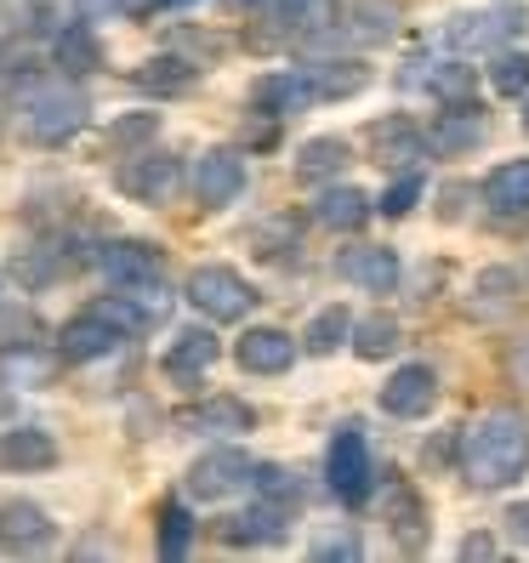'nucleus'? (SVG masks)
<instances>
[{
	"label": "nucleus",
	"instance_id": "5701e85b",
	"mask_svg": "<svg viewBox=\"0 0 529 563\" xmlns=\"http://www.w3.org/2000/svg\"><path fill=\"white\" fill-rule=\"evenodd\" d=\"M513 29H518L513 12H455V18L444 23V41H450L455 52H484V46H495V41H507Z\"/></svg>",
	"mask_w": 529,
	"mask_h": 563
},
{
	"label": "nucleus",
	"instance_id": "a878e982",
	"mask_svg": "<svg viewBox=\"0 0 529 563\" xmlns=\"http://www.w3.org/2000/svg\"><path fill=\"white\" fill-rule=\"evenodd\" d=\"M52 63H57L63 75H91V69H103V46H97L91 23H63L57 41H52Z\"/></svg>",
	"mask_w": 529,
	"mask_h": 563
},
{
	"label": "nucleus",
	"instance_id": "37998d69",
	"mask_svg": "<svg viewBox=\"0 0 529 563\" xmlns=\"http://www.w3.org/2000/svg\"><path fill=\"white\" fill-rule=\"evenodd\" d=\"M461 558H473V563L478 558H495V541L489 536H467V541H461Z\"/></svg>",
	"mask_w": 529,
	"mask_h": 563
},
{
	"label": "nucleus",
	"instance_id": "2f4dec72",
	"mask_svg": "<svg viewBox=\"0 0 529 563\" xmlns=\"http://www.w3.org/2000/svg\"><path fill=\"white\" fill-rule=\"evenodd\" d=\"M188 541H194V518L183 501H165L159 507V558H188Z\"/></svg>",
	"mask_w": 529,
	"mask_h": 563
},
{
	"label": "nucleus",
	"instance_id": "9b49d317",
	"mask_svg": "<svg viewBox=\"0 0 529 563\" xmlns=\"http://www.w3.org/2000/svg\"><path fill=\"white\" fill-rule=\"evenodd\" d=\"M120 342H125L120 330L97 313V308H86V313H75L69 324L57 330V358H63V364H91V358H109Z\"/></svg>",
	"mask_w": 529,
	"mask_h": 563
},
{
	"label": "nucleus",
	"instance_id": "e433bc0d",
	"mask_svg": "<svg viewBox=\"0 0 529 563\" xmlns=\"http://www.w3.org/2000/svg\"><path fill=\"white\" fill-rule=\"evenodd\" d=\"M313 558L319 563H353V558H365V541H359L353 529L342 523V529H330V536L313 541Z\"/></svg>",
	"mask_w": 529,
	"mask_h": 563
},
{
	"label": "nucleus",
	"instance_id": "49530a36",
	"mask_svg": "<svg viewBox=\"0 0 529 563\" xmlns=\"http://www.w3.org/2000/svg\"><path fill=\"white\" fill-rule=\"evenodd\" d=\"M524 131H529V103H524Z\"/></svg>",
	"mask_w": 529,
	"mask_h": 563
},
{
	"label": "nucleus",
	"instance_id": "f704fd0d",
	"mask_svg": "<svg viewBox=\"0 0 529 563\" xmlns=\"http://www.w3.org/2000/svg\"><path fill=\"white\" fill-rule=\"evenodd\" d=\"M330 18H337V0H279V23L302 29V35H313V29H324Z\"/></svg>",
	"mask_w": 529,
	"mask_h": 563
},
{
	"label": "nucleus",
	"instance_id": "bb28decb",
	"mask_svg": "<svg viewBox=\"0 0 529 563\" xmlns=\"http://www.w3.org/2000/svg\"><path fill=\"white\" fill-rule=\"evenodd\" d=\"M194 80H200V69L183 63V57H148V63L131 69V86L154 91V97H183V91H194Z\"/></svg>",
	"mask_w": 529,
	"mask_h": 563
},
{
	"label": "nucleus",
	"instance_id": "72a5a7b5",
	"mask_svg": "<svg viewBox=\"0 0 529 563\" xmlns=\"http://www.w3.org/2000/svg\"><path fill=\"white\" fill-rule=\"evenodd\" d=\"M489 86L502 97H529V52H502L489 63Z\"/></svg>",
	"mask_w": 529,
	"mask_h": 563
},
{
	"label": "nucleus",
	"instance_id": "58836bf2",
	"mask_svg": "<svg viewBox=\"0 0 529 563\" xmlns=\"http://www.w3.org/2000/svg\"><path fill=\"white\" fill-rule=\"evenodd\" d=\"M154 131H159V114H125L109 125V143L114 148H131V143H154Z\"/></svg>",
	"mask_w": 529,
	"mask_h": 563
},
{
	"label": "nucleus",
	"instance_id": "7c9ffc66",
	"mask_svg": "<svg viewBox=\"0 0 529 563\" xmlns=\"http://www.w3.org/2000/svg\"><path fill=\"white\" fill-rule=\"evenodd\" d=\"M353 347L359 358H387L393 347H399V324H393L387 313H371V319H353Z\"/></svg>",
	"mask_w": 529,
	"mask_h": 563
},
{
	"label": "nucleus",
	"instance_id": "1a4fd4ad",
	"mask_svg": "<svg viewBox=\"0 0 529 563\" xmlns=\"http://www.w3.org/2000/svg\"><path fill=\"white\" fill-rule=\"evenodd\" d=\"M245 194V159L234 148H206L194 159V200L206 211H222Z\"/></svg>",
	"mask_w": 529,
	"mask_h": 563
},
{
	"label": "nucleus",
	"instance_id": "9d476101",
	"mask_svg": "<svg viewBox=\"0 0 529 563\" xmlns=\"http://www.w3.org/2000/svg\"><path fill=\"white\" fill-rule=\"evenodd\" d=\"M217 336L206 324H188V330H177L172 342H165V358H159V371L172 376L177 387H200L206 376H211V364H217Z\"/></svg>",
	"mask_w": 529,
	"mask_h": 563
},
{
	"label": "nucleus",
	"instance_id": "79ce46f5",
	"mask_svg": "<svg viewBox=\"0 0 529 563\" xmlns=\"http://www.w3.org/2000/svg\"><path fill=\"white\" fill-rule=\"evenodd\" d=\"M507 529H513V541H524V547H529V501H518V507L507 512Z\"/></svg>",
	"mask_w": 529,
	"mask_h": 563
},
{
	"label": "nucleus",
	"instance_id": "423d86ee",
	"mask_svg": "<svg viewBox=\"0 0 529 563\" xmlns=\"http://www.w3.org/2000/svg\"><path fill=\"white\" fill-rule=\"evenodd\" d=\"M251 478H256V461L234 444H217V450H206L200 461H194L183 484H188L194 501H228V495H240Z\"/></svg>",
	"mask_w": 529,
	"mask_h": 563
},
{
	"label": "nucleus",
	"instance_id": "7ed1b4c3",
	"mask_svg": "<svg viewBox=\"0 0 529 563\" xmlns=\"http://www.w3.org/2000/svg\"><path fill=\"white\" fill-rule=\"evenodd\" d=\"M91 120V97L69 80H57V86H41L35 97H29V109H23V125H29V137L46 143V148H63L69 137H80Z\"/></svg>",
	"mask_w": 529,
	"mask_h": 563
},
{
	"label": "nucleus",
	"instance_id": "cd10ccee",
	"mask_svg": "<svg viewBox=\"0 0 529 563\" xmlns=\"http://www.w3.org/2000/svg\"><path fill=\"white\" fill-rule=\"evenodd\" d=\"M348 172V143L342 137H308L296 148V177L302 183H330Z\"/></svg>",
	"mask_w": 529,
	"mask_h": 563
},
{
	"label": "nucleus",
	"instance_id": "aec40b11",
	"mask_svg": "<svg viewBox=\"0 0 529 563\" xmlns=\"http://www.w3.org/2000/svg\"><path fill=\"white\" fill-rule=\"evenodd\" d=\"M0 467L7 473H46V467H57V439L46 427H7L0 433Z\"/></svg>",
	"mask_w": 529,
	"mask_h": 563
},
{
	"label": "nucleus",
	"instance_id": "f03ea898",
	"mask_svg": "<svg viewBox=\"0 0 529 563\" xmlns=\"http://www.w3.org/2000/svg\"><path fill=\"white\" fill-rule=\"evenodd\" d=\"M97 268H103V279L114 290L137 296V302L165 313V256H159V245H148V240H109V245H97Z\"/></svg>",
	"mask_w": 529,
	"mask_h": 563
},
{
	"label": "nucleus",
	"instance_id": "f257e3e1",
	"mask_svg": "<svg viewBox=\"0 0 529 563\" xmlns=\"http://www.w3.org/2000/svg\"><path fill=\"white\" fill-rule=\"evenodd\" d=\"M529 473V416L489 410L461 433V478L473 489H507Z\"/></svg>",
	"mask_w": 529,
	"mask_h": 563
},
{
	"label": "nucleus",
	"instance_id": "a18cd8bd",
	"mask_svg": "<svg viewBox=\"0 0 529 563\" xmlns=\"http://www.w3.org/2000/svg\"><path fill=\"white\" fill-rule=\"evenodd\" d=\"M165 7H194V0H165Z\"/></svg>",
	"mask_w": 529,
	"mask_h": 563
},
{
	"label": "nucleus",
	"instance_id": "6ab92c4d",
	"mask_svg": "<svg viewBox=\"0 0 529 563\" xmlns=\"http://www.w3.org/2000/svg\"><path fill=\"white\" fill-rule=\"evenodd\" d=\"M337 274H342L348 285H359V290L382 296V290L399 285V256H393L387 245H348V251L337 256Z\"/></svg>",
	"mask_w": 529,
	"mask_h": 563
},
{
	"label": "nucleus",
	"instance_id": "b1692460",
	"mask_svg": "<svg viewBox=\"0 0 529 563\" xmlns=\"http://www.w3.org/2000/svg\"><path fill=\"white\" fill-rule=\"evenodd\" d=\"M484 206L495 217H524L529 211V159H507L484 177Z\"/></svg>",
	"mask_w": 529,
	"mask_h": 563
},
{
	"label": "nucleus",
	"instance_id": "4be33fe9",
	"mask_svg": "<svg viewBox=\"0 0 529 563\" xmlns=\"http://www.w3.org/2000/svg\"><path fill=\"white\" fill-rule=\"evenodd\" d=\"M313 222L337 228V234H359V228L371 222V194L353 188V183H330L313 200Z\"/></svg>",
	"mask_w": 529,
	"mask_h": 563
},
{
	"label": "nucleus",
	"instance_id": "c03bdc74",
	"mask_svg": "<svg viewBox=\"0 0 529 563\" xmlns=\"http://www.w3.org/2000/svg\"><path fill=\"white\" fill-rule=\"evenodd\" d=\"M518 371H524V376H529V353H518Z\"/></svg>",
	"mask_w": 529,
	"mask_h": 563
},
{
	"label": "nucleus",
	"instance_id": "412c9836",
	"mask_svg": "<svg viewBox=\"0 0 529 563\" xmlns=\"http://www.w3.org/2000/svg\"><path fill=\"white\" fill-rule=\"evenodd\" d=\"M302 75L313 86L319 103H342V97H359L371 86V63H348V57H324V63H302Z\"/></svg>",
	"mask_w": 529,
	"mask_h": 563
},
{
	"label": "nucleus",
	"instance_id": "39448f33",
	"mask_svg": "<svg viewBox=\"0 0 529 563\" xmlns=\"http://www.w3.org/2000/svg\"><path fill=\"white\" fill-rule=\"evenodd\" d=\"M183 296H188V302L200 308L211 324H234V319H245L251 302H256V290L245 285V274H234L228 262H206V268H194L188 285H183Z\"/></svg>",
	"mask_w": 529,
	"mask_h": 563
},
{
	"label": "nucleus",
	"instance_id": "4c0bfd02",
	"mask_svg": "<svg viewBox=\"0 0 529 563\" xmlns=\"http://www.w3.org/2000/svg\"><path fill=\"white\" fill-rule=\"evenodd\" d=\"M427 86H433V91L444 97V103H467V97H473V75L461 69V63H439V69H433V80H427Z\"/></svg>",
	"mask_w": 529,
	"mask_h": 563
},
{
	"label": "nucleus",
	"instance_id": "4468645a",
	"mask_svg": "<svg viewBox=\"0 0 529 563\" xmlns=\"http://www.w3.org/2000/svg\"><path fill=\"white\" fill-rule=\"evenodd\" d=\"M177 427L183 433H251L256 410L245 399H234V393H211V399H200V405H183Z\"/></svg>",
	"mask_w": 529,
	"mask_h": 563
},
{
	"label": "nucleus",
	"instance_id": "dca6fc26",
	"mask_svg": "<svg viewBox=\"0 0 529 563\" xmlns=\"http://www.w3.org/2000/svg\"><path fill=\"white\" fill-rule=\"evenodd\" d=\"M57 541V523L35 501H7L0 507V547L7 552H46Z\"/></svg>",
	"mask_w": 529,
	"mask_h": 563
},
{
	"label": "nucleus",
	"instance_id": "473e14b6",
	"mask_svg": "<svg viewBox=\"0 0 529 563\" xmlns=\"http://www.w3.org/2000/svg\"><path fill=\"white\" fill-rule=\"evenodd\" d=\"M251 489L256 495H268V501H279V507H302V484H296V473H285V467H274V461H256V478H251Z\"/></svg>",
	"mask_w": 529,
	"mask_h": 563
},
{
	"label": "nucleus",
	"instance_id": "a19ab883",
	"mask_svg": "<svg viewBox=\"0 0 529 563\" xmlns=\"http://www.w3.org/2000/svg\"><path fill=\"white\" fill-rule=\"evenodd\" d=\"M290 234H296V228H290V222H268V228H262V234H256V245H274L268 256H279V251L290 245Z\"/></svg>",
	"mask_w": 529,
	"mask_h": 563
},
{
	"label": "nucleus",
	"instance_id": "c85d7f7f",
	"mask_svg": "<svg viewBox=\"0 0 529 563\" xmlns=\"http://www.w3.org/2000/svg\"><path fill=\"white\" fill-rule=\"evenodd\" d=\"M348 35H359V41H393V35H399V7H387V0H353V7H348Z\"/></svg>",
	"mask_w": 529,
	"mask_h": 563
},
{
	"label": "nucleus",
	"instance_id": "ddd939ff",
	"mask_svg": "<svg viewBox=\"0 0 529 563\" xmlns=\"http://www.w3.org/2000/svg\"><path fill=\"white\" fill-rule=\"evenodd\" d=\"M234 358H240V371H251V376H285L296 364V336L279 330V324H256V330H245V336L234 342Z\"/></svg>",
	"mask_w": 529,
	"mask_h": 563
},
{
	"label": "nucleus",
	"instance_id": "0eeeda50",
	"mask_svg": "<svg viewBox=\"0 0 529 563\" xmlns=\"http://www.w3.org/2000/svg\"><path fill=\"white\" fill-rule=\"evenodd\" d=\"M177 183H183L177 154H159V148H148V154L120 165V194H125V200H137V206H172Z\"/></svg>",
	"mask_w": 529,
	"mask_h": 563
},
{
	"label": "nucleus",
	"instance_id": "c756f323",
	"mask_svg": "<svg viewBox=\"0 0 529 563\" xmlns=\"http://www.w3.org/2000/svg\"><path fill=\"white\" fill-rule=\"evenodd\" d=\"M353 336V319H348V308H319L313 319H308V330H302V347L313 353V358H330L342 342Z\"/></svg>",
	"mask_w": 529,
	"mask_h": 563
},
{
	"label": "nucleus",
	"instance_id": "2eb2a0df",
	"mask_svg": "<svg viewBox=\"0 0 529 563\" xmlns=\"http://www.w3.org/2000/svg\"><path fill=\"white\" fill-rule=\"evenodd\" d=\"M484 137H489V114H484V109H473V103H450V109L433 120V131H427V143H433L444 159L484 148Z\"/></svg>",
	"mask_w": 529,
	"mask_h": 563
},
{
	"label": "nucleus",
	"instance_id": "ea45409f",
	"mask_svg": "<svg viewBox=\"0 0 529 563\" xmlns=\"http://www.w3.org/2000/svg\"><path fill=\"white\" fill-rule=\"evenodd\" d=\"M7 382H52V358L41 353H7Z\"/></svg>",
	"mask_w": 529,
	"mask_h": 563
},
{
	"label": "nucleus",
	"instance_id": "f8f14e48",
	"mask_svg": "<svg viewBox=\"0 0 529 563\" xmlns=\"http://www.w3.org/2000/svg\"><path fill=\"white\" fill-rule=\"evenodd\" d=\"M433 405H439V376L427 371V364H399L382 387V410L399 416V421H421Z\"/></svg>",
	"mask_w": 529,
	"mask_h": 563
},
{
	"label": "nucleus",
	"instance_id": "a211bd4d",
	"mask_svg": "<svg viewBox=\"0 0 529 563\" xmlns=\"http://www.w3.org/2000/svg\"><path fill=\"white\" fill-rule=\"evenodd\" d=\"M308 103H319L313 86L302 69H274V75H262L251 86V109H262L268 120H285V114H302Z\"/></svg>",
	"mask_w": 529,
	"mask_h": 563
},
{
	"label": "nucleus",
	"instance_id": "393cba45",
	"mask_svg": "<svg viewBox=\"0 0 529 563\" xmlns=\"http://www.w3.org/2000/svg\"><path fill=\"white\" fill-rule=\"evenodd\" d=\"M387 523H393V536H399L405 552H421L427 547V507H421V495L405 478L387 484Z\"/></svg>",
	"mask_w": 529,
	"mask_h": 563
},
{
	"label": "nucleus",
	"instance_id": "20e7f679",
	"mask_svg": "<svg viewBox=\"0 0 529 563\" xmlns=\"http://www.w3.org/2000/svg\"><path fill=\"white\" fill-rule=\"evenodd\" d=\"M324 478H330V495H337V501H348V507L371 501L376 467H371V444H365V427L359 421L337 427V439H330V450H324Z\"/></svg>",
	"mask_w": 529,
	"mask_h": 563
},
{
	"label": "nucleus",
	"instance_id": "6e6552de",
	"mask_svg": "<svg viewBox=\"0 0 529 563\" xmlns=\"http://www.w3.org/2000/svg\"><path fill=\"white\" fill-rule=\"evenodd\" d=\"M290 518H296L290 507L268 501V495H256L245 512H228V518L217 523V536H222L228 547H279V541L290 536Z\"/></svg>",
	"mask_w": 529,
	"mask_h": 563
},
{
	"label": "nucleus",
	"instance_id": "f3484780",
	"mask_svg": "<svg viewBox=\"0 0 529 563\" xmlns=\"http://www.w3.org/2000/svg\"><path fill=\"white\" fill-rule=\"evenodd\" d=\"M365 148H371V159L405 165V172H410L416 159H427V148H433V143H427L405 114H393V120H371V125H365Z\"/></svg>",
	"mask_w": 529,
	"mask_h": 563
},
{
	"label": "nucleus",
	"instance_id": "c9c22d12",
	"mask_svg": "<svg viewBox=\"0 0 529 563\" xmlns=\"http://www.w3.org/2000/svg\"><path fill=\"white\" fill-rule=\"evenodd\" d=\"M421 194H427L421 172H405L399 183H387V194H382V206H376V211H382V217H410Z\"/></svg>",
	"mask_w": 529,
	"mask_h": 563
},
{
	"label": "nucleus",
	"instance_id": "de8ad7c7",
	"mask_svg": "<svg viewBox=\"0 0 529 563\" xmlns=\"http://www.w3.org/2000/svg\"><path fill=\"white\" fill-rule=\"evenodd\" d=\"M234 7H251V0H234Z\"/></svg>",
	"mask_w": 529,
	"mask_h": 563
}]
</instances>
